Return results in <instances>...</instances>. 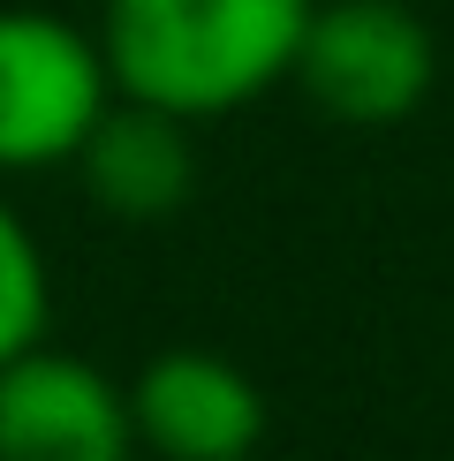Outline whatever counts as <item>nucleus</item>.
<instances>
[{"label": "nucleus", "mask_w": 454, "mask_h": 461, "mask_svg": "<svg viewBox=\"0 0 454 461\" xmlns=\"http://www.w3.org/2000/svg\"><path fill=\"white\" fill-rule=\"evenodd\" d=\"M318 0H106V76L122 99L213 122L295 76Z\"/></svg>", "instance_id": "f257e3e1"}, {"label": "nucleus", "mask_w": 454, "mask_h": 461, "mask_svg": "<svg viewBox=\"0 0 454 461\" xmlns=\"http://www.w3.org/2000/svg\"><path fill=\"white\" fill-rule=\"evenodd\" d=\"M431 76H440V46H431L424 15L402 0H326L311 8L295 46L303 99L349 129L409 122L431 99Z\"/></svg>", "instance_id": "f03ea898"}, {"label": "nucleus", "mask_w": 454, "mask_h": 461, "mask_svg": "<svg viewBox=\"0 0 454 461\" xmlns=\"http://www.w3.org/2000/svg\"><path fill=\"white\" fill-rule=\"evenodd\" d=\"M106 106L114 76L99 38L38 8H0V175L76 159Z\"/></svg>", "instance_id": "7ed1b4c3"}, {"label": "nucleus", "mask_w": 454, "mask_h": 461, "mask_svg": "<svg viewBox=\"0 0 454 461\" xmlns=\"http://www.w3.org/2000/svg\"><path fill=\"white\" fill-rule=\"evenodd\" d=\"M137 416L99 363L23 348L0 363V461H129Z\"/></svg>", "instance_id": "20e7f679"}, {"label": "nucleus", "mask_w": 454, "mask_h": 461, "mask_svg": "<svg viewBox=\"0 0 454 461\" xmlns=\"http://www.w3.org/2000/svg\"><path fill=\"white\" fill-rule=\"evenodd\" d=\"M137 447L167 461H250L265 438V393L213 348H167L129 386Z\"/></svg>", "instance_id": "39448f33"}, {"label": "nucleus", "mask_w": 454, "mask_h": 461, "mask_svg": "<svg viewBox=\"0 0 454 461\" xmlns=\"http://www.w3.org/2000/svg\"><path fill=\"white\" fill-rule=\"evenodd\" d=\"M76 175H84V197L114 220H167L182 212L189 182H197V159H189V122L182 113H159L144 99H122L99 113V129L76 151Z\"/></svg>", "instance_id": "423d86ee"}, {"label": "nucleus", "mask_w": 454, "mask_h": 461, "mask_svg": "<svg viewBox=\"0 0 454 461\" xmlns=\"http://www.w3.org/2000/svg\"><path fill=\"white\" fill-rule=\"evenodd\" d=\"M46 340V249L0 204V363Z\"/></svg>", "instance_id": "0eeeda50"}]
</instances>
